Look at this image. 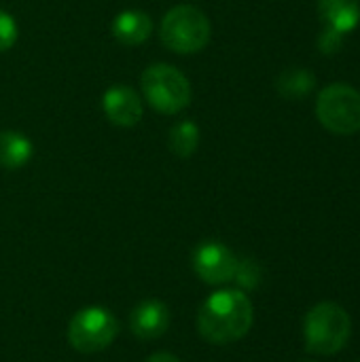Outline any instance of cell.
<instances>
[{
  "label": "cell",
  "mask_w": 360,
  "mask_h": 362,
  "mask_svg": "<svg viewBox=\"0 0 360 362\" xmlns=\"http://www.w3.org/2000/svg\"><path fill=\"white\" fill-rule=\"evenodd\" d=\"M255 310L244 291H219L210 295L197 312L199 335L214 346H227L248 335Z\"/></svg>",
  "instance_id": "obj_1"
},
{
  "label": "cell",
  "mask_w": 360,
  "mask_h": 362,
  "mask_svg": "<svg viewBox=\"0 0 360 362\" xmlns=\"http://www.w3.org/2000/svg\"><path fill=\"white\" fill-rule=\"evenodd\" d=\"M350 335H352L350 314L333 301H323L306 314L303 339L310 354L333 356L346 348Z\"/></svg>",
  "instance_id": "obj_2"
},
{
  "label": "cell",
  "mask_w": 360,
  "mask_h": 362,
  "mask_svg": "<svg viewBox=\"0 0 360 362\" xmlns=\"http://www.w3.org/2000/svg\"><path fill=\"white\" fill-rule=\"evenodd\" d=\"M210 34L212 25L208 15L193 4L172 6L159 23L161 42L178 55L199 53L210 42Z\"/></svg>",
  "instance_id": "obj_3"
},
{
  "label": "cell",
  "mask_w": 360,
  "mask_h": 362,
  "mask_svg": "<svg viewBox=\"0 0 360 362\" xmlns=\"http://www.w3.org/2000/svg\"><path fill=\"white\" fill-rule=\"evenodd\" d=\"M140 89L146 104L161 115L182 112L193 98L189 78L172 64H151L140 76Z\"/></svg>",
  "instance_id": "obj_4"
},
{
  "label": "cell",
  "mask_w": 360,
  "mask_h": 362,
  "mask_svg": "<svg viewBox=\"0 0 360 362\" xmlns=\"http://www.w3.org/2000/svg\"><path fill=\"white\" fill-rule=\"evenodd\" d=\"M119 335V322L104 308H85L76 312L68 325V341L81 354L106 350Z\"/></svg>",
  "instance_id": "obj_5"
},
{
  "label": "cell",
  "mask_w": 360,
  "mask_h": 362,
  "mask_svg": "<svg viewBox=\"0 0 360 362\" xmlns=\"http://www.w3.org/2000/svg\"><path fill=\"white\" fill-rule=\"evenodd\" d=\"M316 115L333 134H356L360 129V93L346 83L329 85L318 95Z\"/></svg>",
  "instance_id": "obj_6"
},
{
  "label": "cell",
  "mask_w": 360,
  "mask_h": 362,
  "mask_svg": "<svg viewBox=\"0 0 360 362\" xmlns=\"http://www.w3.org/2000/svg\"><path fill=\"white\" fill-rule=\"evenodd\" d=\"M238 257L221 242H204L193 252V269L197 278L210 286H221L233 280Z\"/></svg>",
  "instance_id": "obj_7"
},
{
  "label": "cell",
  "mask_w": 360,
  "mask_h": 362,
  "mask_svg": "<svg viewBox=\"0 0 360 362\" xmlns=\"http://www.w3.org/2000/svg\"><path fill=\"white\" fill-rule=\"evenodd\" d=\"M102 110L117 127H134L142 119V100L129 85H110L102 95Z\"/></svg>",
  "instance_id": "obj_8"
},
{
  "label": "cell",
  "mask_w": 360,
  "mask_h": 362,
  "mask_svg": "<svg viewBox=\"0 0 360 362\" xmlns=\"http://www.w3.org/2000/svg\"><path fill=\"white\" fill-rule=\"evenodd\" d=\"M129 329L138 339H159L170 329V310L157 299H146L132 310Z\"/></svg>",
  "instance_id": "obj_9"
},
{
  "label": "cell",
  "mask_w": 360,
  "mask_h": 362,
  "mask_svg": "<svg viewBox=\"0 0 360 362\" xmlns=\"http://www.w3.org/2000/svg\"><path fill=\"white\" fill-rule=\"evenodd\" d=\"M112 36L117 42L125 47L142 45L153 34V19L149 13L140 8H125L112 19Z\"/></svg>",
  "instance_id": "obj_10"
},
{
  "label": "cell",
  "mask_w": 360,
  "mask_h": 362,
  "mask_svg": "<svg viewBox=\"0 0 360 362\" xmlns=\"http://www.w3.org/2000/svg\"><path fill=\"white\" fill-rule=\"evenodd\" d=\"M318 13L325 21V28H331L346 36L359 25L360 2L359 0H318Z\"/></svg>",
  "instance_id": "obj_11"
},
{
  "label": "cell",
  "mask_w": 360,
  "mask_h": 362,
  "mask_svg": "<svg viewBox=\"0 0 360 362\" xmlns=\"http://www.w3.org/2000/svg\"><path fill=\"white\" fill-rule=\"evenodd\" d=\"M34 155V144L32 140L15 129H4L0 132V168L2 170H19L23 168Z\"/></svg>",
  "instance_id": "obj_12"
},
{
  "label": "cell",
  "mask_w": 360,
  "mask_h": 362,
  "mask_svg": "<svg viewBox=\"0 0 360 362\" xmlns=\"http://www.w3.org/2000/svg\"><path fill=\"white\" fill-rule=\"evenodd\" d=\"M199 127L197 123L189 121V119H182L178 123L172 125L170 134H168V146L170 151L180 157V159H189L195 155L197 146H199Z\"/></svg>",
  "instance_id": "obj_13"
},
{
  "label": "cell",
  "mask_w": 360,
  "mask_h": 362,
  "mask_svg": "<svg viewBox=\"0 0 360 362\" xmlns=\"http://www.w3.org/2000/svg\"><path fill=\"white\" fill-rule=\"evenodd\" d=\"M314 85H316L314 74L306 68H286L276 81L278 93L284 95L286 100L306 98L314 89Z\"/></svg>",
  "instance_id": "obj_14"
},
{
  "label": "cell",
  "mask_w": 360,
  "mask_h": 362,
  "mask_svg": "<svg viewBox=\"0 0 360 362\" xmlns=\"http://www.w3.org/2000/svg\"><path fill=\"white\" fill-rule=\"evenodd\" d=\"M233 280L242 291H252L261 284V265L252 259H238Z\"/></svg>",
  "instance_id": "obj_15"
},
{
  "label": "cell",
  "mask_w": 360,
  "mask_h": 362,
  "mask_svg": "<svg viewBox=\"0 0 360 362\" xmlns=\"http://www.w3.org/2000/svg\"><path fill=\"white\" fill-rule=\"evenodd\" d=\"M17 36H19V28L15 17L0 8V53L8 51L17 42Z\"/></svg>",
  "instance_id": "obj_16"
},
{
  "label": "cell",
  "mask_w": 360,
  "mask_h": 362,
  "mask_svg": "<svg viewBox=\"0 0 360 362\" xmlns=\"http://www.w3.org/2000/svg\"><path fill=\"white\" fill-rule=\"evenodd\" d=\"M344 45V34L331 30V28H325L320 38H318V47L323 53H337Z\"/></svg>",
  "instance_id": "obj_17"
},
{
  "label": "cell",
  "mask_w": 360,
  "mask_h": 362,
  "mask_svg": "<svg viewBox=\"0 0 360 362\" xmlns=\"http://www.w3.org/2000/svg\"><path fill=\"white\" fill-rule=\"evenodd\" d=\"M146 362H180L174 354H170V352H157V354H153V356H149Z\"/></svg>",
  "instance_id": "obj_18"
},
{
  "label": "cell",
  "mask_w": 360,
  "mask_h": 362,
  "mask_svg": "<svg viewBox=\"0 0 360 362\" xmlns=\"http://www.w3.org/2000/svg\"><path fill=\"white\" fill-rule=\"evenodd\" d=\"M306 362H314V361H306Z\"/></svg>",
  "instance_id": "obj_19"
},
{
  "label": "cell",
  "mask_w": 360,
  "mask_h": 362,
  "mask_svg": "<svg viewBox=\"0 0 360 362\" xmlns=\"http://www.w3.org/2000/svg\"><path fill=\"white\" fill-rule=\"evenodd\" d=\"M359 362H360V361H359Z\"/></svg>",
  "instance_id": "obj_20"
}]
</instances>
